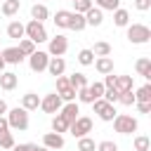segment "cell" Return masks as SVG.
Segmentation results:
<instances>
[{
  "label": "cell",
  "mask_w": 151,
  "mask_h": 151,
  "mask_svg": "<svg viewBox=\"0 0 151 151\" xmlns=\"http://www.w3.org/2000/svg\"><path fill=\"white\" fill-rule=\"evenodd\" d=\"M7 125L12 130H28V111L24 106H14L7 111Z\"/></svg>",
  "instance_id": "6da1fadb"
},
{
  "label": "cell",
  "mask_w": 151,
  "mask_h": 151,
  "mask_svg": "<svg viewBox=\"0 0 151 151\" xmlns=\"http://www.w3.org/2000/svg\"><path fill=\"white\" fill-rule=\"evenodd\" d=\"M127 40L132 45H146L151 40V28L146 24H132L127 26Z\"/></svg>",
  "instance_id": "7a4b0ae2"
},
{
  "label": "cell",
  "mask_w": 151,
  "mask_h": 151,
  "mask_svg": "<svg viewBox=\"0 0 151 151\" xmlns=\"http://www.w3.org/2000/svg\"><path fill=\"white\" fill-rule=\"evenodd\" d=\"M113 127H116L118 134H132V132H137L139 123H137V118H132V116H127V113H116Z\"/></svg>",
  "instance_id": "3957f363"
},
{
  "label": "cell",
  "mask_w": 151,
  "mask_h": 151,
  "mask_svg": "<svg viewBox=\"0 0 151 151\" xmlns=\"http://www.w3.org/2000/svg\"><path fill=\"white\" fill-rule=\"evenodd\" d=\"M24 38H28V40H33V42H45V40H47V31H45V26H42L40 21L31 19V21L24 26Z\"/></svg>",
  "instance_id": "277c9868"
},
{
  "label": "cell",
  "mask_w": 151,
  "mask_h": 151,
  "mask_svg": "<svg viewBox=\"0 0 151 151\" xmlns=\"http://www.w3.org/2000/svg\"><path fill=\"white\" fill-rule=\"evenodd\" d=\"M92 109H94V113H97L101 120H106V123L116 118V109H113V104H109L104 97L94 99V101H92Z\"/></svg>",
  "instance_id": "5b68a950"
},
{
  "label": "cell",
  "mask_w": 151,
  "mask_h": 151,
  "mask_svg": "<svg viewBox=\"0 0 151 151\" xmlns=\"http://www.w3.org/2000/svg\"><path fill=\"white\" fill-rule=\"evenodd\" d=\"M50 40V47H47V54L50 57H64L66 50H68V38L66 35H54V38H47Z\"/></svg>",
  "instance_id": "8992f818"
},
{
  "label": "cell",
  "mask_w": 151,
  "mask_h": 151,
  "mask_svg": "<svg viewBox=\"0 0 151 151\" xmlns=\"http://www.w3.org/2000/svg\"><path fill=\"white\" fill-rule=\"evenodd\" d=\"M68 132H71L73 137H85L87 132H92V118H87V116H78V118L68 125Z\"/></svg>",
  "instance_id": "52a82bcc"
},
{
  "label": "cell",
  "mask_w": 151,
  "mask_h": 151,
  "mask_svg": "<svg viewBox=\"0 0 151 151\" xmlns=\"http://www.w3.org/2000/svg\"><path fill=\"white\" fill-rule=\"evenodd\" d=\"M47 61H50V54H47V52L35 50L33 54H28V66H31L33 73H42V71H47Z\"/></svg>",
  "instance_id": "ba28073f"
},
{
  "label": "cell",
  "mask_w": 151,
  "mask_h": 151,
  "mask_svg": "<svg viewBox=\"0 0 151 151\" xmlns=\"http://www.w3.org/2000/svg\"><path fill=\"white\" fill-rule=\"evenodd\" d=\"M57 94L61 97V101H73L76 99V87H71L68 78L57 76Z\"/></svg>",
  "instance_id": "9c48e42d"
},
{
  "label": "cell",
  "mask_w": 151,
  "mask_h": 151,
  "mask_svg": "<svg viewBox=\"0 0 151 151\" xmlns=\"http://www.w3.org/2000/svg\"><path fill=\"white\" fill-rule=\"evenodd\" d=\"M61 106H64V101H61V97H59L57 92H52V94H45V97L40 99V109H42L45 113H57Z\"/></svg>",
  "instance_id": "30bf717a"
},
{
  "label": "cell",
  "mask_w": 151,
  "mask_h": 151,
  "mask_svg": "<svg viewBox=\"0 0 151 151\" xmlns=\"http://www.w3.org/2000/svg\"><path fill=\"white\" fill-rule=\"evenodd\" d=\"M64 71H66L64 57H50V61H47V73L57 78V76H64Z\"/></svg>",
  "instance_id": "8fae6325"
},
{
  "label": "cell",
  "mask_w": 151,
  "mask_h": 151,
  "mask_svg": "<svg viewBox=\"0 0 151 151\" xmlns=\"http://www.w3.org/2000/svg\"><path fill=\"white\" fill-rule=\"evenodd\" d=\"M42 146H47L50 151H57V149H64V137L59 132H47L42 137Z\"/></svg>",
  "instance_id": "7c38bea8"
},
{
  "label": "cell",
  "mask_w": 151,
  "mask_h": 151,
  "mask_svg": "<svg viewBox=\"0 0 151 151\" xmlns=\"http://www.w3.org/2000/svg\"><path fill=\"white\" fill-rule=\"evenodd\" d=\"M101 21H104V9H99V7H90L87 12H85V24L87 26H101Z\"/></svg>",
  "instance_id": "4fadbf2b"
},
{
  "label": "cell",
  "mask_w": 151,
  "mask_h": 151,
  "mask_svg": "<svg viewBox=\"0 0 151 151\" xmlns=\"http://www.w3.org/2000/svg\"><path fill=\"white\" fill-rule=\"evenodd\" d=\"M17 83H19V76H17V73H12V71H2V73H0V87H2L5 92L14 90Z\"/></svg>",
  "instance_id": "5bb4252c"
},
{
  "label": "cell",
  "mask_w": 151,
  "mask_h": 151,
  "mask_svg": "<svg viewBox=\"0 0 151 151\" xmlns=\"http://www.w3.org/2000/svg\"><path fill=\"white\" fill-rule=\"evenodd\" d=\"M78 113H80V106H78L76 101H66V106L59 109V116H64L68 123H73V120L78 118Z\"/></svg>",
  "instance_id": "9a60e30c"
},
{
  "label": "cell",
  "mask_w": 151,
  "mask_h": 151,
  "mask_svg": "<svg viewBox=\"0 0 151 151\" xmlns=\"http://www.w3.org/2000/svg\"><path fill=\"white\" fill-rule=\"evenodd\" d=\"M2 59H5V64H21L24 54L19 52V47H5L2 50Z\"/></svg>",
  "instance_id": "2e32d148"
},
{
  "label": "cell",
  "mask_w": 151,
  "mask_h": 151,
  "mask_svg": "<svg viewBox=\"0 0 151 151\" xmlns=\"http://www.w3.org/2000/svg\"><path fill=\"white\" fill-rule=\"evenodd\" d=\"M92 64H94V68H97L101 76H106V73H113V59H111V57H97Z\"/></svg>",
  "instance_id": "e0dca14e"
},
{
  "label": "cell",
  "mask_w": 151,
  "mask_h": 151,
  "mask_svg": "<svg viewBox=\"0 0 151 151\" xmlns=\"http://www.w3.org/2000/svg\"><path fill=\"white\" fill-rule=\"evenodd\" d=\"M21 106H24L26 111H35V109H40V97H38L35 92H26V94L21 97Z\"/></svg>",
  "instance_id": "ac0fdd59"
},
{
  "label": "cell",
  "mask_w": 151,
  "mask_h": 151,
  "mask_svg": "<svg viewBox=\"0 0 151 151\" xmlns=\"http://www.w3.org/2000/svg\"><path fill=\"white\" fill-rule=\"evenodd\" d=\"M7 38L21 40V38H24V24H21V21H9V24H7Z\"/></svg>",
  "instance_id": "d6986e66"
},
{
  "label": "cell",
  "mask_w": 151,
  "mask_h": 151,
  "mask_svg": "<svg viewBox=\"0 0 151 151\" xmlns=\"http://www.w3.org/2000/svg\"><path fill=\"white\" fill-rule=\"evenodd\" d=\"M54 26L57 28H68V21H71V12L68 9H57V14H54Z\"/></svg>",
  "instance_id": "ffe728a7"
},
{
  "label": "cell",
  "mask_w": 151,
  "mask_h": 151,
  "mask_svg": "<svg viewBox=\"0 0 151 151\" xmlns=\"http://www.w3.org/2000/svg\"><path fill=\"white\" fill-rule=\"evenodd\" d=\"M113 24L116 26H130V12L127 9H123V7H118V9H113Z\"/></svg>",
  "instance_id": "44dd1931"
},
{
  "label": "cell",
  "mask_w": 151,
  "mask_h": 151,
  "mask_svg": "<svg viewBox=\"0 0 151 151\" xmlns=\"http://www.w3.org/2000/svg\"><path fill=\"white\" fill-rule=\"evenodd\" d=\"M31 17H33L35 21H40V24H42V21L50 17V9H47L45 5H40V2H35V5L31 7Z\"/></svg>",
  "instance_id": "7402d4cb"
},
{
  "label": "cell",
  "mask_w": 151,
  "mask_h": 151,
  "mask_svg": "<svg viewBox=\"0 0 151 151\" xmlns=\"http://www.w3.org/2000/svg\"><path fill=\"white\" fill-rule=\"evenodd\" d=\"M134 68H137V73H139V76H144V78H151V59H149V57H142V59H137Z\"/></svg>",
  "instance_id": "603a6c76"
},
{
  "label": "cell",
  "mask_w": 151,
  "mask_h": 151,
  "mask_svg": "<svg viewBox=\"0 0 151 151\" xmlns=\"http://www.w3.org/2000/svg\"><path fill=\"white\" fill-rule=\"evenodd\" d=\"M19 7H21V0H2V14L5 17H14L17 12H19Z\"/></svg>",
  "instance_id": "cb8c5ba5"
},
{
  "label": "cell",
  "mask_w": 151,
  "mask_h": 151,
  "mask_svg": "<svg viewBox=\"0 0 151 151\" xmlns=\"http://www.w3.org/2000/svg\"><path fill=\"white\" fill-rule=\"evenodd\" d=\"M87 24H85V14H78V12H71V21H68V28L71 31H83Z\"/></svg>",
  "instance_id": "d4e9b609"
},
{
  "label": "cell",
  "mask_w": 151,
  "mask_h": 151,
  "mask_svg": "<svg viewBox=\"0 0 151 151\" xmlns=\"http://www.w3.org/2000/svg\"><path fill=\"white\" fill-rule=\"evenodd\" d=\"M68 125H71V123H68V120H66L64 116H59V113H57V116L52 118V130H54V132H59V134L68 132Z\"/></svg>",
  "instance_id": "484cf974"
},
{
  "label": "cell",
  "mask_w": 151,
  "mask_h": 151,
  "mask_svg": "<svg viewBox=\"0 0 151 151\" xmlns=\"http://www.w3.org/2000/svg\"><path fill=\"white\" fill-rule=\"evenodd\" d=\"M92 54H94V57H111V45L104 42V40H99V42H94Z\"/></svg>",
  "instance_id": "4316f807"
},
{
  "label": "cell",
  "mask_w": 151,
  "mask_h": 151,
  "mask_svg": "<svg viewBox=\"0 0 151 151\" xmlns=\"http://www.w3.org/2000/svg\"><path fill=\"white\" fill-rule=\"evenodd\" d=\"M132 76H116V90L118 92H125V90H132Z\"/></svg>",
  "instance_id": "83f0119b"
},
{
  "label": "cell",
  "mask_w": 151,
  "mask_h": 151,
  "mask_svg": "<svg viewBox=\"0 0 151 151\" xmlns=\"http://www.w3.org/2000/svg\"><path fill=\"white\" fill-rule=\"evenodd\" d=\"M78 151H97V144L92 137H78Z\"/></svg>",
  "instance_id": "f1b7e54d"
},
{
  "label": "cell",
  "mask_w": 151,
  "mask_h": 151,
  "mask_svg": "<svg viewBox=\"0 0 151 151\" xmlns=\"http://www.w3.org/2000/svg\"><path fill=\"white\" fill-rule=\"evenodd\" d=\"M19 52H21L24 57L33 54V52H35V42H33V40H28V38H21V40H19Z\"/></svg>",
  "instance_id": "f546056e"
},
{
  "label": "cell",
  "mask_w": 151,
  "mask_h": 151,
  "mask_svg": "<svg viewBox=\"0 0 151 151\" xmlns=\"http://www.w3.org/2000/svg\"><path fill=\"white\" fill-rule=\"evenodd\" d=\"M151 149V139L146 134H137L134 137V151H149Z\"/></svg>",
  "instance_id": "4dcf8cb0"
},
{
  "label": "cell",
  "mask_w": 151,
  "mask_h": 151,
  "mask_svg": "<svg viewBox=\"0 0 151 151\" xmlns=\"http://www.w3.org/2000/svg\"><path fill=\"white\" fill-rule=\"evenodd\" d=\"M134 101H151V85H149V83H146V85H142V87L137 90Z\"/></svg>",
  "instance_id": "1f68e13d"
},
{
  "label": "cell",
  "mask_w": 151,
  "mask_h": 151,
  "mask_svg": "<svg viewBox=\"0 0 151 151\" xmlns=\"http://www.w3.org/2000/svg\"><path fill=\"white\" fill-rule=\"evenodd\" d=\"M78 61L83 64V66H92V61H94V54H92V50H80L78 52Z\"/></svg>",
  "instance_id": "d6a6232c"
},
{
  "label": "cell",
  "mask_w": 151,
  "mask_h": 151,
  "mask_svg": "<svg viewBox=\"0 0 151 151\" xmlns=\"http://www.w3.org/2000/svg\"><path fill=\"white\" fill-rule=\"evenodd\" d=\"M94 5H97L99 9H109V12H113V9L120 7V0H94Z\"/></svg>",
  "instance_id": "836d02e7"
},
{
  "label": "cell",
  "mask_w": 151,
  "mask_h": 151,
  "mask_svg": "<svg viewBox=\"0 0 151 151\" xmlns=\"http://www.w3.org/2000/svg\"><path fill=\"white\" fill-rule=\"evenodd\" d=\"M68 83H71V87H85L87 85V78H85V73H73L71 78H68Z\"/></svg>",
  "instance_id": "e575fe53"
},
{
  "label": "cell",
  "mask_w": 151,
  "mask_h": 151,
  "mask_svg": "<svg viewBox=\"0 0 151 151\" xmlns=\"http://www.w3.org/2000/svg\"><path fill=\"white\" fill-rule=\"evenodd\" d=\"M87 90H90V97L92 99H99L106 87H104V83H92V85H87Z\"/></svg>",
  "instance_id": "d590c367"
},
{
  "label": "cell",
  "mask_w": 151,
  "mask_h": 151,
  "mask_svg": "<svg viewBox=\"0 0 151 151\" xmlns=\"http://www.w3.org/2000/svg\"><path fill=\"white\" fill-rule=\"evenodd\" d=\"M118 101H120L123 106H132V104H134V94H132V90L120 92V94H118Z\"/></svg>",
  "instance_id": "8d00e7d4"
},
{
  "label": "cell",
  "mask_w": 151,
  "mask_h": 151,
  "mask_svg": "<svg viewBox=\"0 0 151 151\" xmlns=\"http://www.w3.org/2000/svg\"><path fill=\"white\" fill-rule=\"evenodd\" d=\"M17 142H14V137H12V132H2L0 134V149H12Z\"/></svg>",
  "instance_id": "74e56055"
},
{
  "label": "cell",
  "mask_w": 151,
  "mask_h": 151,
  "mask_svg": "<svg viewBox=\"0 0 151 151\" xmlns=\"http://www.w3.org/2000/svg\"><path fill=\"white\" fill-rule=\"evenodd\" d=\"M118 94H120V92H118V90H116V87H106V90H104V94H101V97H104V99H106V101H109V104H116V101H118Z\"/></svg>",
  "instance_id": "f35d334b"
},
{
  "label": "cell",
  "mask_w": 151,
  "mask_h": 151,
  "mask_svg": "<svg viewBox=\"0 0 151 151\" xmlns=\"http://www.w3.org/2000/svg\"><path fill=\"white\" fill-rule=\"evenodd\" d=\"M73 5H76V12H78V14H85L94 2H92V0H73Z\"/></svg>",
  "instance_id": "ab89813d"
},
{
  "label": "cell",
  "mask_w": 151,
  "mask_h": 151,
  "mask_svg": "<svg viewBox=\"0 0 151 151\" xmlns=\"http://www.w3.org/2000/svg\"><path fill=\"white\" fill-rule=\"evenodd\" d=\"M97 151H118V144L111 142V139H104V142L97 144Z\"/></svg>",
  "instance_id": "60d3db41"
},
{
  "label": "cell",
  "mask_w": 151,
  "mask_h": 151,
  "mask_svg": "<svg viewBox=\"0 0 151 151\" xmlns=\"http://www.w3.org/2000/svg\"><path fill=\"white\" fill-rule=\"evenodd\" d=\"M38 149V144H31V142H26V144H14L12 146V151H35Z\"/></svg>",
  "instance_id": "b9f144b4"
},
{
  "label": "cell",
  "mask_w": 151,
  "mask_h": 151,
  "mask_svg": "<svg viewBox=\"0 0 151 151\" xmlns=\"http://www.w3.org/2000/svg\"><path fill=\"white\" fill-rule=\"evenodd\" d=\"M134 106H137L139 113H149L151 111V101H134Z\"/></svg>",
  "instance_id": "7bdbcfd3"
},
{
  "label": "cell",
  "mask_w": 151,
  "mask_h": 151,
  "mask_svg": "<svg viewBox=\"0 0 151 151\" xmlns=\"http://www.w3.org/2000/svg\"><path fill=\"white\" fill-rule=\"evenodd\" d=\"M134 7L139 12H146V9H151V0H134Z\"/></svg>",
  "instance_id": "ee69618b"
},
{
  "label": "cell",
  "mask_w": 151,
  "mask_h": 151,
  "mask_svg": "<svg viewBox=\"0 0 151 151\" xmlns=\"http://www.w3.org/2000/svg\"><path fill=\"white\" fill-rule=\"evenodd\" d=\"M104 87H116V76L113 73H106L104 76Z\"/></svg>",
  "instance_id": "f6af8a7d"
},
{
  "label": "cell",
  "mask_w": 151,
  "mask_h": 151,
  "mask_svg": "<svg viewBox=\"0 0 151 151\" xmlns=\"http://www.w3.org/2000/svg\"><path fill=\"white\" fill-rule=\"evenodd\" d=\"M2 132H9V125H7V118L5 116H0V134Z\"/></svg>",
  "instance_id": "bcb514c9"
},
{
  "label": "cell",
  "mask_w": 151,
  "mask_h": 151,
  "mask_svg": "<svg viewBox=\"0 0 151 151\" xmlns=\"http://www.w3.org/2000/svg\"><path fill=\"white\" fill-rule=\"evenodd\" d=\"M2 113H7V101H5V99H0V116H2Z\"/></svg>",
  "instance_id": "7dc6e473"
},
{
  "label": "cell",
  "mask_w": 151,
  "mask_h": 151,
  "mask_svg": "<svg viewBox=\"0 0 151 151\" xmlns=\"http://www.w3.org/2000/svg\"><path fill=\"white\" fill-rule=\"evenodd\" d=\"M5 71V59H2V52H0V73Z\"/></svg>",
  "instance_id": "c3c4849f"
},
{
  "label": "cell",
  "mask_w": 151,
  "mask_h": 151,
  "mask_svg": "<svg viewBox=\"0 0 151 151\" xmlns=\"http://www.w3.org/2000/svg\"><path fill=\"white\" fill-rule=\"evenodd\" d=\"M35 151H50V149H47V146H38Z\"/></svg>",
  "instance_id": "681fc988"
},
{
  "label": "cell",
  "mask_w": 151,
  "mask_h": 151,
  "mask_svg": "<svg viewBox=\"0 0 151 151\" xmlns=\"http://www.w3.org/2000/svg\"><path fill=\"white\" fill-rule=\"evenodd\" d=\"M68 2H73V0H68Z\"/></svg>",
  "instance_id": "f907efd6"
}]
</instances>
